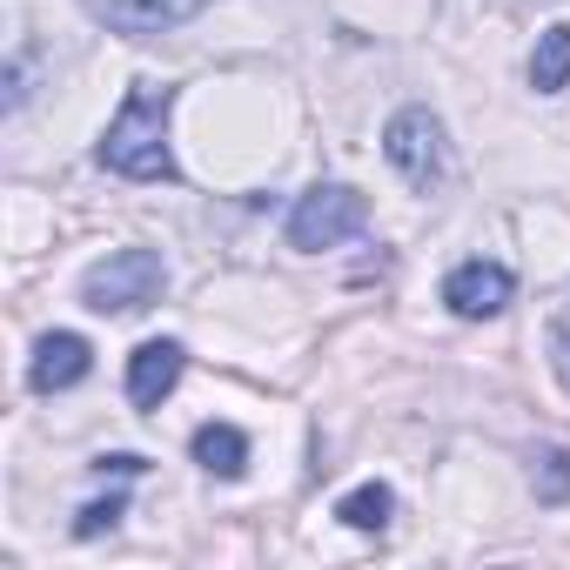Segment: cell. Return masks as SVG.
I'll list each match as a JSON object with an SVG mask.
<instances>
[{"mask_svg":"<svg viewBox=\"0 0 570 570\" xmlns=\"http://www.w3.org/2000/svg\"><path fill=\"white\" fill-rule=\"evenodd\" d=\"M383 155L396 161V175L410 188H436L443 181V121L423 115V108H403L383 135Z\"/></svg>","mask_w":570,"mask_h":570,"instance_id":"4","label":"cell"},{"mask_svg":"<svg viewBox=\"0 0 570 570\" xmlns=\"http://www.w3.org/2000/svg\"><path fill=\"white\" fill-rule=\"evenodd\" d=\"M537 463H543V503H563L570 497V456L563 450H543Z\"/></svg>","mask_w":570,"mask_h":570,"instance_id":"12","label":"cell"},{"mask_svg":"<svg viewBox=\"0 0 570 570\" xmlns=\"http://www.w3.org/2000/svg\"><path fill=\"white\" fill-rule=\"evenodd\" d=\"M195 463L215 470V476H242V463H248L242 430H228V423H202V430H195Z\"/></svg>","mask_w":570,"mask_h":570,"instance_id":"9","label":"cell"},{"mask_svg":"<svg viewBox=\"0 0 570 570\" xmlns=\"http://www.w3.org/2000/svg\"><path fill=\"white\" fill-rule=\"evenodd\" d=\"M128 503L121 497H108V503H88L81 510V523H75V537H101V530H115V517H121Z\"/></svg>","mask_w":570,"mask_h":570,"instance_id":"13","label":"cell"},{"mask_svg":"<svg viewBox=\"0 0 570 570\" xmlns=\"http://www.w3.org/2000/svg\"><path fill=\"white\" fill-rule=\"evenodd\" d=\"M175 383H181V343H141V350L128 356V396H135L141 410H155Z\"/></svg>","mask_w":570,"mask_h":570,"instance_id":"8","label":"cell"},{"mask_svg":"<svg viewBox=\"0 0 570 570\" xmlns=\"http://www.w3.org/2000/svg\"><path fill=\"white\" fill-rule=\"evenodd\" d=\"M81 8L115 35H168V28L195 21L208 0H81Z\"/></svg>","mask_w":570,"mask_h":570,"instance_id":"5","label":"cell"},{"mask_svg":"<svg viewBox=\"0 0 570 570\" xmlns=\"http://www.w3.org/2000/svg\"><path fill=\"white\" fill-rule=\"evenodd\" d=\"M336 517L356 523V530H383V523H390V490H383V483H363V490H350V497L336 503Z\"/></svg>","mask_w":570,"mask_h":570,"instance_id":"11","label":"cell"},{"mask_svg":"<svg viewBox=\"0 0 570 570\" xmlns=\"http://www.w3.org/2000/svg\"><path fill=\"white\" fill-rule=\"evenodd\" d=\"M168 101H175V88H155V81H141V88L121 101V115H115L108 135H101V161H108L115 175H128V181H175Z\"/></svg>","mask_w":570,"mask_h":570,"instance_id":"1","label":"cell"},{"mask_svg":"<svg viewBox=\"0 0 570 570\" xmlns=\"http://www.w3.org/2000/svg\"><path fill=\"white\" fill-rule=\"evenodd\" d=\"M570 81V28H543L537 55H530V88L537 95H557Z\"/></svg>","mask_w":570,"mask_h":570,"instance_id":"10","label":"cell"},{"mask_svg":"<svg viewBox=\"0 0 570 570\" xmlns=\"http://www.w3.org/2000/svg\"><path fill=\"white\" fill-rule=\"evenodd\" d=\"M161 282H168V268H161L155 248H115L108 262L88 268L81 296H88V309H101V316H135V309H148V303L161 296Z\"/></svg>","mask_w":570,"mask_h":570,"instance_id":"2","label":"cell"},{"mask_svg":"<svg viewBox=\"0 0 570 570\" xmlns=\"http://www.w3.org/2000/svg\"><path fill=\"white\" fill-rule=\"evenodd\" d=\"M443 303H450L456 316H470V323L503 316V303H510V268H503V262H463V268L443 282Z\"/></svg>","mask_w":570,"mask_h":570,"instance_id":"6","label":"cell"},{"mask_svg":"<svg viewBox=\"0 0 570 570\" xmlns=\"http://www.w3.org/2000/svg\"><path fill=\"white\" fill-rule=\"evenodd\" d=\"M88 363H95V350H88L81 336H68V330H61V336H41V350H35V370H28V376H35V390H41V396H55V390H75V383L88 376Z\"/></svg>","mask_w":570,"mask_h":570,"instance_id":"7","label":"cell"},{"mask_svg":"<svg viewBox=\"0 0 570 570\" xmlns=\"http://www.w3.org/2000/svg\"><path fill=\"white\" fill-rule=\"evenodd\" d=\"M363 215H370V202H363L356 188L323 181V188H309V195L296 202V215H289V248H336V242H350V235L363 228Z\"/></svg>","mask_w":570,"mask_h":570,"instance_id":"3","label":"cell"}]
</instances>
